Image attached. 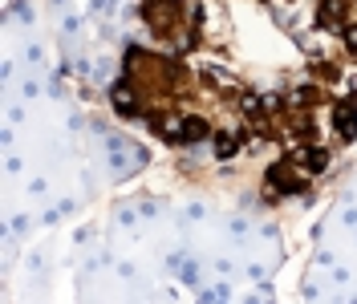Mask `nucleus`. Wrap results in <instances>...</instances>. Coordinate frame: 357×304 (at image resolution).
I'll list each match as a JSON object with an SVG mask.
<instances>
[{
  "mask_svg": "<svg viewBox=\"0 0 357 304\" xmlns=\"http://www.w3.org/2000/svg\"><path fill=\"white\" fill-rule=\"evenodd\" d=\"M288 166H293L288 158H284V162H276V166L268 170V183H272V187H280V195H304L308 187H304L300 179H293V175H288Z\"/></svg>",
  "mask_w": 357,
  "mask_h": 304,
  "instance_id": "1",
  "label": "nucleus"
},
{
  "mask_svg": "<svg viewBox=\"0 0 357 304\" xmlns=\"http://www.w3.org/2000/svg\"><path fill=\"white\" fill-rule=\"evenodd\" d=\"M333 126L341 138H353L357 134V101H337L333 105Z\"/></svg>",
  "mask_w": 357,
  "mask_h": 304,
  "instance_id": "2",
  "label": "nucleus"
},
{
  "mask_svg": "<svg viewBox=\"0 0 357 304\" xmlns=\"http://www.w3.org/2000/svg\"><path fill=\"white\" fill-rule=\"evenodd\" d=\"M207 134H211V126H207L203 118H195V114L183 118V126H178V142H203Z\"/></svg>",
  "mask_w": 357,
  "mask_h": 304,
  "instance_id": "3",
  "label": "nucleus"
},
{
  "mask_svg": "<svg viewBox=\"0 0 357 304\" xmlns=\"http://www.w3.org/2000/svg\"><path fill=\"white\" fill-rule=\"evenodd\" d=\"M114 110H118L122 118H142V114H146L138 101L130 98V90H126V85H114Z\"/></svg>",
  "mask_w": 357,
  "mask_h": 304,
  "instance_id": "4",
  "label": "nucleus"
},
{
  "mask_svg": "<svg viewBox=\"0 0 357 304\" xmlns=\"http://www.w3.org/2000/svg\"><path fill=\"white\" fill-rule=\"evenodd\" d=\"M300 158H304V166L317 175V170H325L329 162H333V154L325 150V146H308V150H300Z\"/></svg>",
  "mask_w": 357,
  "mask_h": 304,
  "instance_id": "5",
  "label": "nucleus"
},
{
  "mask_svg": "<svg viewBox=\"0 0 357 304\" xmlns=\"http://www.w3.org/2000/svg\"><path fill=\"white\" fill-rule=\"evenodd\" d=\"M345 4H349V0H325L317 20H321V25H341V20H345Z\"/></svg>",
  "mask_w": 357,
  "mask_h": 304,
  "instance_id": "6",
  "label": "nucleus"
},
{
  "mask_svg": "<svg viewBox=\"0 0 357 304\" xmlns=\"http://www.w3.org/2000/svg\"><path fill=\"white\" fill-rule=\"evenodd\" d=\"M215 150H219V158H232V154H236V138H232V134L224 130V134L215 138Z\"/></svg>",
  "mask_w": 357,
  "mask_h": 304,
  "instance_id": "7",
  "label": "nucleus"
},
{
  "mask_svg": "<svg viewBox=\"0 0 357 304\" xmlns=\"http://www.w3.org/2000/svg\"><path fill=\"white\" fill-rule=\"evenodd\" d=\"M345 45H349V53L357 57V25H345Z\"/></svg>",
  "mask_w": 357,
  "mask_h": 304,
  "instance_id": "8",
  "label": "nucleus"
}]
</instances>
